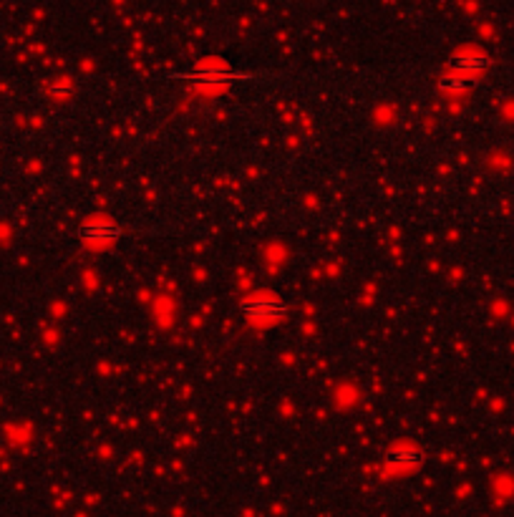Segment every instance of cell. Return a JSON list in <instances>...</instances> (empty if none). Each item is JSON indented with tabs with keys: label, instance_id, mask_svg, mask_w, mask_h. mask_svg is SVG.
Masks as SVG:
<instances>
[{
	"label": "cell",
	"instance_id": "obj_1",
	"mask_svg": "<svg viewBox=\"0 0 514 517\" xmlns=\"http://www.w3.org/2000/svg\"><path fill=\"white\" fill-rule=\"evenodd\" d=\"M239 310L252 320H280L288 315V306L280 298L270 296H252L239 303Z\"/></svg>",
	"mask_w": 514,
	"mask_h": 517
},
{
	"label": "cell",
	"instance_id": "obj_2",
	"mask_svg": "<svg viewBox=\"0 0 514 517\" xmlns=\"http://www.w3.org/2000/svg\"><path fill=\"white\" fill-rule=\"evenodd\" d=\"M449 68L454 74L466 76V79H474V76H482L487 68H489V58L479 53H469V55H454L449 61Z\"/></svg>",
	"mask_w": 514,
	"mask_h": 517
},
{
	"label": "cell",
	"instance_id": "obj_3",
	"mask_svg": "<svg viewBox=\"0 0 514 517\" xmlns=\"http://www.w3.org/2000/svg\"><path fill=\"white\" fill-rule=\"evenodd\" d=\"M81 235H84V240H114L121 235V230L109 220H91L81 225Z\"/></svg>",
	"mask_w": 514,
	"mask_h": 517
},
{
	"label": "cell",
	"instance_id": "obj_4",
	"mask_svg": "<svg viewBox=\"0 0 514 517\" xmlns=\"http://www.w3.org/2000/svg\"><path fill=\"white\" fill-rule=\"evenodd\" d=\"M469 86V79L466 76H459V74H449L444 76V79L439 81V89L441 91H447V93H456V91H464V89Z\"/></svg>",
	"mask_w": 514,
	"mask_h": 517
},
{
	"label": "cell",
	"instance_id": "obj_5",
	"mask_svg": "<svg viewBox=\"0 0 514 517\" xmlns=\"http://www.w3.org/2000/svg\"><path fill=\"white\" fill-rule=\"evenodd\" d=\"M225 76H230L227 71H222V68H209V71H204V68H199L195 74L197 81H222Z\"/></svg>",
	"mask_w": 514,
	"mask_h": 517
}]
</instances>
